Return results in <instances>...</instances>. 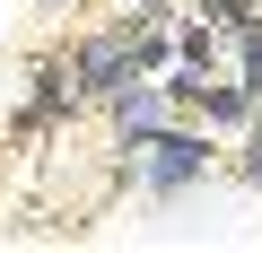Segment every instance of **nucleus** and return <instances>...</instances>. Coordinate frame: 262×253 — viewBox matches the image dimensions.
Returning <instances> with one entry per match:
<instances>
[{"mask_svg": "<svg viewBox=\"0 0 262 253\" xmlns=\"http://www.w3.org/2000/svg\"><path fill=\"white\" fill-rule=\"evenodd\" d=\"M201 18H210L219 35H236L245 18H262V0H201Z\"/></svg>", "mask_w": 262, "mask_h": 253, "instance_id": "9", "label": "nucleus"}, {"mask_svg": "<svg viewBox=\"0 0 262 253\" xmlns=\"http://www.w3.org/2000/svg\"><path fill=\"white\" fill-rule=\"evenodd\" d=\"M210 166H219L210 122H192V113H175L149 149H131V175H140V192H149V201H184V192H192Z\"/></svg>", "mask_w": 262, "mask_h": 253, "instance_id": "1", "label": "nucleus"}, {"mask_svg": "<svg viewBox=\"0 0 262 253\" xmlns=\"http://www.w3.org/2000/svg\"><path fill=\"white\" fill-rule=\"evenodd\" d=\"M105 113H114V149H122V157H131V149H149L166 122H175V105H166L158 79H122V87L105 96Z\"/></svg>", "mask_w": 262, "mask_h": 253, "instance_id": "3", "label": "nucleus"}, {"mask_svg": "<svg viewBox=\"0 0 262 253\" xmlns=\"http://www.w3.org/2000/svg\"><path fill=\"white\" fill-rule=\"evenodd\" d=\"M236 175L262 192V105H253V122H245V131H236Z\"/></svg>", "mask_w": 262, "mask_h": 253, "instance_id": "8", "label": "nucleus"}, {"mask_svg": "<svg viewBox=\"0 0 262 253\" xmlns=\"http://www.w3.org/2000/svg\"><path fill=\"white\" fill-rule=\"evenodd\" d=\"M9 140H18V149H35V140H53V122H44L35 105H18V113H9Z\"/></svg>", "mask_w": 262, "mask_h": 253, "instance_id": "10", "label": "nucleus"}, {"mask_svg": "<svg viewBox=\"0 0 262 253\" xmlns=\"http://www.w3.org/2000/svg\"><path fill=\"white\" fill-rule=\"evenodd\" d=\"M175 61L184 70H227V35L210 18H175Z\"/></svg>", "mask_w": 262, "mask_h": 253, "instance_id": "5", "label": "nucleus"}, {"mask_svg": "<svg viewBox=\"0 0 262 253\" xmlns=\"http://www.w3.org/2000/svg\"><path fill=\"white\" fill-rule=\"evenodd\" d=\"M70 70H79L88 105H105L122 79H149V70H140V35H131L122 18H114V27H96V35H79V44H70Z\"/></svg>", "mask_w": 262, "mask_h": 253, "instance_id": "2", "label": "nucleus"}, {"mask_svg": "<svg viewBox=\"0 0 262 253\" xmlns=\"http://www.w3.org/2000/svg\"><path fill=\"white\" fill-rule=\"evenodd\" d=\"M158 87H166V105H175V113H192V122H201V87H210V70H184V61H175V70H158Z\"/></svg>", "mask_w": 262, "mask_h": 253, "instance_id": "7", "label": "nucleus"}, {"mask_svg": "<svg viewBox=\"0 0 262 253\" xmlns=\"http://www.w3.org/2000/svg\"><path fill=\"white\" fill-rule=\"evenodd\" d=\"M44 9H70V0H44Z\"/></svg>", "mask_w": 262, "mask_h": 253, "instance_id": "11", "label": "nucleus"}, {"mask_svg": "<svg viewBox=\"0 0 262 253\" xmlns=\"http://www.w3.org/2000/svg\"><path fill=\"white\" fill-rule=\"evenodd\" d=\"M18 105H35V113L53 122V131H61L70 113H88V87H79L70 53H44V61H27V96H18Z\"/></svg>", "mask_w": 262, "mask_h": 253, "instance_id": "4", "label": "nucleus"}, {"mask_svg": "<svg viewBox=\"0 0 262 253\" xmlns=\"http://www.w3.org/2000/svg\"><path fill=\"white\" fill-rule=\"evenodd\" d=\"M227 70H236V79L262 96V18H245V27L227 35Z\"/></svg>", "mask_w": 262, "mask_h": 253, "instance_id": "6", "label": "nucleus"}]
</instances>
